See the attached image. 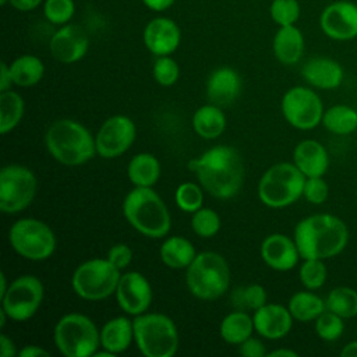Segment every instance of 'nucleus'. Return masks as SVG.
<instances>
[{
  "label": "nucleus",
  "mask_w": 357,
  "mask_h": 357,
  "mask_svg": "<svg viewBox=\"0 0 357 357\" xmlns=\"http://www.w3.org/2000/svg\"><path fill=\"white\" fill-rule=\"evenodd\" d=\"M202 188L220 199L234 197L244 181V165L237 149L229 145H216L201 156L188 162Z\"/></svg>",
  "instance_id": "f257e3e1"
},
{
  "label": "nucleus",
  "mask_w": 357,
  "mask_h": 357,
  "mask_svg": "<svg viewBox=\"0 0 357 357\" xmlns=\"http://www.w3.org/2000/svg\"><path fill=\"white\" fill-rule=\"evenodd\" d=\"M326 310L344 319L357 317V290L349 286L333 287L325 298Z\"/></svg>",
  "instance_id": "72a5a7b5"
},
{
  "label": "nucleus",
  "mask_w": 357,
  "mask_h": 357,
  "mask_svg": "<svg viewBox=\"0 0 357 357\" xmlns=\"http://www.w3.org/2000/svg\"><path fill=\"white\" fill-rule=\"evenodd\" d=\"M254 321L252 317H250L245 311H233L227 314L220 325H219V333L220 337L230 344H240L250 336H252Z\"/></svg>",
  "instance_id": "c756f323"
},
{
  "label": "nucleus",
  "mask_w": 357,
  "mask_h": 357,
  "mask_svg": "<svg viewBox=\"0 0 357 357\" xmlns=\"http://www.w3.org/2000/svg\"><path fill=\"white\" fill-rule=\"evenodd\" d=\"M134 342L146 357H172L178 349V331L162 312H144L132 319Z\"/></svg>",
  "instance_id": "423d86ee"
},
{
  "label": "nucleus",
  "mask_w": 357,
  "mask_h": 357,
  "mask_svg": "<svg viewBox=\"0 0 357 357\" xmlns=\"http://www.w3.org/2000/svg\"><path fill=\"white\" fill-rule=\"evenodd\" d=\"M266 298L268 297H266L265 287L258 283L237 289V291L233 294V300L236 301L237 305L245 307L252 311H255V310L261 308L264 304H266L268 303Z\"/></svg>",
  "instance_id": "79ce46f5"
},
{
  "label": "nucleus",
  "mask_w": 357,
  "mask_h": 357,
  "mask_svg": "<svg viewBox=\"0 0 357 357\" xmlns=\"http://www.w3.org/2000/svg\"><path fill=\"white\" fill-rule=\"evenodd\" d=\"M120 276L121 271L107 258H92L75 268L71 286L78 297L99 301L116 293Z\"/></svg>",
  "instance_id": "1a4fd4ad"
},
{
  "label": "nucleus",
  "mask_w": 357,
  "mask_h": 357,
  "mask_svg": "<svg viewBox=\"0 0 357 357\" xmlns=\"http://www.w3.org/2000/svg\"><path fill=\"white\" fill-rule=\"evenodd\" d=\"M269 14L279 26L296 25L301 14V7L298 0H272Z\"/></svg>",
  "instance_id": "58836bf2"
},
{
  "label": "nucleus",
  "mask_w": 357,
  "mask_h": 357,
  "mask_svg": "<svg viewBox=\"0 0 357 357\" xmlns=\"http://www.w3.org/2000/svg\"><path fill=\"white\" fill-rule=\"evenodd\" d=\"M10 284H7V278H6V273L1 272L0 273V298L4 296V293L7 291Z\"/></svg>",
  "instance_id": "5fc2aeb1"
},
{
  "label": "nucleus",
  "mask_w": 357,
  "mask_h": 357,
  "mask_svg": "<svg viewBox=\"0 0 357 357\" xmlns=\"http://www.w3.org/2000/svg\"><path fill=\"white\" fill-rule=\"evenodd\" d=\"M315 333L319 339L325 342L337 340L344 332V318L340 315L325 310L315 321H314Z\"/></svg>",
  "instance_id": "c9c22d12"
},
{
  "label": "nucleus",
  "mask_w": 357,
  "mask_h": 357,
  "mask_svg": "<svg viewBox=\"0 0 357 357\" xmlns=\"http://www.w3.org/2000/svg\"><path fill=\"white\" fill-rule=\"evenodd\" d=\"M146 49L155 56H170L181 42L180 26L167 17H156L151 20L142 33Z\"/></svg>",
  "instance_id": "a211bd4d"
},
{
  "label": "nucleus",
  "mask_w": 357,
  "mask_h": 357,
  "mask_svg": "<svg viewBox=\"0 0 357 357\" xmlns=\"http://www.w3.org/2000/svg\"><path fill=\"white\" fill-rule=\"evenodd\" d=\"M298 278L301 284L308 290L321 289L328 278V269L324 259L308 258L303 259V264L298 269Z\"/></svg>",
  "instance_id": "f704fd0d"
},
{
  "label": "nucleus",
  "mask_w": 357,
  "mask_h": 357,
  "mask_svg": "<svg viewBox=\"0 0 357 357\" xmlns=\"http://www.w3.org/2000/svg\"><path fill=\"white\" fill-rule=\"evenodd\" d=\"M319 28L325 36L337 42L357 38V4L350 0H336L324 7Z\"/></svg>",
  "instance_id": "2eb2a0df"
},
{
  "label": "nucleus",
  "mask_w": 357,
  "mask_h": 357,
  "mask_svg": "<svg viewBox=\"0 0 357 357\" xmlns=\"http://www.w3.org/2000/svg\"><path fill=\"white\" fill-rule=\"evenodd\" d=\"M269 357H297L298 354L291 349H276L268 353Z\"/></svg>",
  "instance_id": "864d4df0"
},
{
  "label": "nucleus",
  "mask_w": 357,
  "mask_h": 357,
  "mask_svg": "<svg viewBox=\"0 0 357 357\" xmlns=\"http://www.w3.org/2000/svg\"><path fill=\"white\" fill-rule=\"evenodd\" d=\"M89 49V39L86 33L77 25H61L50 38L49 50L54 60L73 64L79 61Z\"/></svg>",
  "instance_id": "f3484780"
},
{
  "label": "nucleus",
  "mask_w": 357,
  "mask_h": 357,
  "mask_svg": "<svg viewBox=\"0 0 357 357\" xmlns=\"http://www.w3.org/2000/svg\"><path fill=\"white\" fill-rule=\"evenodd\" d=\"M159 255L167 268L185 269L194 261L197 252L188 238L181 236H172L162 243Z\"/></svg>",
  "instance_id": "bb28decb"
},
{
  "label": "nucleus",
  "mask_w": 357,
  "mask_h": 357,
  "mask_svg": "<svg viewBox=\"0 0 357 357\" xmlns=\"http://www.w3.org/2000/svg\"><path fill=\"white\" fill-rule=\"evenodd\" d=\"M220 216L216 211L211 208H199L198 211L192 212L191 216V227L194 233L199 237L209 238L213 237L220 230Z\"/></svg>",
  "instance_id": "4c0bfd02"
},
{
  "label": "nucleus",
  "mask_w": 357,
  "mask_h": 357,
  "mask_svg": "<svg viewBox=\"0 0 357 357\" xmlns=\"http://www.w3.org/2000/svg\"><path fill=\"white\" fill-rule=\"evenodd\" d=\"M43 0H10V4L13 8L18 11H32L38 8Z\"/></svg>",
  "instance_id": "09e8293b"
},
{
  "label": "nucleus",
  "mask_w": 357,
  "mask_h": 357,
  "mask_svg": "<svg viewBox=\"0 0 357 357\" xmlns=\"http://www.w3.org/2000/svg\"><path fill=\"white\" fill-rule=\"evenodd\" d=\"M321 124L335 135H349L357 130V109L333 105L324 112Z\"/></svg>",
  "instance_id": "2f4dec72"
},
{
  "label": "nucleus",
  "mask_w": 357,
  "mask_h": 357,
  "mask_svg": "<svg viewBox=\"0 0 357 357\" xmlns=\"http://www.w3.org/2000/svg\"><path fill=\"white\" fill-rule=\"evenodd\" d=\"M53 340L66 357H91L100 347V331L89 317L70 312L57 321Z\"/></svg>",
  "instance_id": "0eeeda50"
},
{
  "label": "nucleus",
  "mask_w": 357,
  "mask_h": 357,
  "mask_svg": "<svg viewBox=\"0 0 357 357\" xmlns=\"http://www.w3.org/2000/svg\"><path fill=\"white\" fill-rule=\"evenodd\" d=\"M241 91V78L231 67L213 70L206 79V96L218 106L231 105Z\"/></svg>",
  "instance_id": "4be33fe9"
},
{
  "label": "nucleus",
  "mask_w": 357,
  "mask_h": 357,
  "mask_svg": "<svg viewBox=\"0 0 357 357\" xmlns=\"http://www.w3.org/2000/svg\"><path fill=\"white\" fill-rule=\"evenodd\" d=\"M192 128L205 139L220 137L226 128V116L222 107L213 103L198 107L192 116Z\"/></svg>",
  "instance_id": "a878e982"
},
{
  "label": "nucleus",
  "mask_w": 357,
  "mask_h": 357,
  "mask_svg": "<svg viewBox=\"0 0 357 357\" xmlns=\"http://www.w3.org/2000/svg\"><path fill=\"white\" fill-rule=\"evenodd\" d=\"M7 3H10V0H0V4H1V6H6Z\"/></svg>",
  "instance_id": "6e6d98bb"
},
{
  "label": "nucleus",
  "mask_w": 357,
  "mask_h": 357,
  "mask_svg": "<svg viewBox=\"0 0 357 357\" xmlns=\"http://www.w3.org/2000/svg\"><path fill=\"white\" fill-rule=\"evenodd\" d=\"M114 294L119 307L134 317L146 312L153 297L149 280L135 271L121 273Z\"/></svg>",
  "instance_id": "dca6fc26"
},
{
  "label": "nucleus",
  "mask_w": 357,
  "mask_h": 357,
  "mask_svg": "<svg viewBox=\"0 0 357 357\" xmlns=\"http://www.w3.org/2000/svg\"><path fill=\"white\" fill-rule=\"evenodd\" d=\"M287 308L296 321L310 322L315 321L326 310V305L322 297L315 294L312 290L307 289L296 291L290 297Z\"/></svg>",
  "instance_id": "c85d7f7f"
},
{
  "label": "nucleus",
  "mask_w": 357,
  "mask_h": 357,
  "mask_svg": "<svg viewBox=\"0 0 357 357\" xmlns=\"http://www.w3.org/2000/svg\"><path fill=\"white\" fill-rule=\"evenodd\" d=\"M342 357H357V340H351L340 350Z\"/></svg>",
  "instance_id": "603ef678"
},
{
  "label": "nucleus",
  "mask_w": 357,
  "mask_h": 357,
  "mask_svg": "<svg viewBox=\"0 0 357 357\" xmlns=\"http://www.w3.org/2000/svg\"><path fill=\"white\" fill-rule=\"evenodd\" d=\"M174 1L176 0H142L144 6L146 8H149L151 11H156V13L166 11L167 8H170L174 4Z\"/></svg>",
  "instance_id": "8fccbe9b"
},
{
  "label": "nucleus",
  "mask_w": 357,
  "mask_h": 357,
  "mask_svg": "<svg viewBox=\"0 0 357 357\" xmlns=\"http://www.w3.org/2000/svg\"><path fill=\"white\" fill-rule=\"evenodd\" d=\"M356 197H357V185H356Z\"/></svg>",
  "instance_id": "4d7b16f0"
},
{
  "label": "nucleus",
  "mask_w": 357,
  "mask_h": 357,
  "mask_svg": "<svg viewBox=\"0 0 357 357\" xmlns=\"http://www.w3.org/2000/svg\"><path fill=\"white\" fill-rule=\"evenodd\" d=\"M45 142L49 153L60 163L78 166L91 160L96 153L95 138L77 120L60 119L50 124Z\"/></svg>",
  "instance_id": "20e7f679"
},
{
  "label": "nucleus",
  "mask_w": 357,
  "mask_h": 357,
  "mask_svg": "<svg viewBox=\"0 0 357 357\" xmlns=\"http://www.w3.org/2000/svg\"><path fill=\"white\" fill-rule=\"evenodd\" d=\"M254 328L258 335L269 340L284 337L291 326L294 318L287 307L275 303H266L252 314Z\"/></svg>",
  "instance_id": "aec40b11"
},
{
  "label": "nucleus",
  "mask_w": 357,
  "mask_h": 357,
  "mask_svg": "<svg viewBox=\"0 0 357 357\" xmlns=\"http://www.w3.org/2000/svg\"><path fill=\"white\" fill-rule=\"evenodd\" d=\"M134 340V325L127 317H116L103 324L100 329V347L110 353L126 351Z\"/></svg>",
  "instance_id": "393cba45"
},
{
  "label": "nucleus",
  "mask_w": 357,
  "mask_h": 357,
  "mask_svg": "<svg viewBox=\"0 0 357 357\" xmlns=\"http://www.w3.org/2000/svg\"><path fill=\"white\" fill-rule=\"evenodd\" d=\"M305 176L291 162L272 165L259 178L258 197L269 208H286L303 197Z\"/></svg>",
  "instance_id": "6e6552de"
},
{
  "label": "nucleus",
  "mask_w": 357,
  "mask_h": 357,
  "mask_svg": "<svg viewBox=\"0 0 357 357\" xmlns=\"http://www.w3.org/2000/svg\"><path fill=\"white\" fill-rule=\"evenodd\" d=\"M303 197L312 205L324 204L329 197V185L324 180V176L305 177Z\"/></svg>",
  "instance_id": "37998d69"
},
{
  "label": "nucleus",
  "mask_w": 357,
  "mask_h": 357,
  "mask_svg": "<svg viewBox=\"0 0 357 357\" xmlns=\"http://www.w3.org/2000/svg\"><path fill=\"white\" fill-rule=\"evenodd\" d=\"M123 215L138 233L149 238L165 237L172 226L169 209L152 187H134L123 201Z\"/></svg>",
  "instance_id": "7ed1b4c3"
},
{
  "label": "nucleus",
  "mask_w": 357,
  "mask_h": 357,
  "mask_svg": "<svg viewBox=\"0 0 357 357\" xmlns=\"http://www.w3.org/2000/svg\"><path fill=\"white\" fill-rule=\"evenodd\" d=\"M74 0H45L43 14L54 25H66L74 17Z\"/></svg>",
  "instance_id": "ea45409f"
},
{
  "label": "nucleus",
  "mask_w": 357,
  "mask_h": 357,
  "mask_svg": "<svg viewBox=\"0 0 357 357\" xmlns=\"http://www.w3.org/2000/svg\"><path fill=\"white\" fill-rule=\"evenodd\" d=\"M43 296L45 289L40 279L33 275H22L10 283L1 297V308L10 319L22 322L36 314Z\"/></svg>",
  "instance_id": "ddd939ff"
},
{
  "label": "nucleus",
  "mask_w": 357,
  "mask_h": 357,
  "mask_svg": "<svg viewBox=\"0 0 357 357\" xmlns=\"http://www.w3.org/2000/svg\"><path fill=\"white\" fill-rule=\"evenodd\" d=\"M13 250L25 259L45 261L56 250V234L47 223L35 218L18 219L8 230Z\"/></svg>",
  "instance_id": "9d476101"
},
{
  "label": "nucleus",
  "mask_w": 357,
  "mask_h": 357,
  "mask_svg": "<svg viewBox=\"0 0 357 357\" xmlns=\"http://www.w3.org/2000/svg\"><path fill=\"white\" fill-rule=\"evenodd\" d=\"M153 79L162 86H172L180 77V67L170 56H158L152 67Z\"/></svg>",
  "instance_id": "a19ab883"
},
{
  "label": "nucleus",
  "mask_w": 357,
  "mask_h": 357,
  "mask_svg": "<svg viewBox=\"0 0 357 357\" xmlns=\"http://www.w3.org/2000/svg\"><path fill=\"white\" fill-rule=\"evenodd\" d=\"M18 356L20 357H36V356H50V353L40 346L28 344L18 351Z\"/></svg>",
  "instance_id": "3c124183"
},
{
  "label": "nucleus",
  "mask_w": 357,
  "mask_h": 357,
  "mask_svg": "<svg viewBox=\"0 0 357 357\" xmlns=\"http://www.w3.org/2000/svg\"><path fill=\"white\" fill-rule=\"evenodd\" d=\"M132 255L134 254H132V250L130 245H127L124 243H117L109 248L106 258L114 266H117L120 271H123L124 268H127L131 264Z\"/></svg>",
  "instance_id": "c03bdc74"
},
{
  "label": "nucleus",
  "mask_w": 357,
  "mask_h": 357,
  "mask_svg": "<svg viewBox=\"0 0 357 357\" xmlns=\"http://www.w3.org/2000/svg\"><path fill=\"white\" fill-rule=\"evenodd\" d=\"M342 66L325 56H315L308 59L301 67V77L307 84L318 89H335L343 81Z\"/></svg>",
  "instance_id": "412c9836"
},
{
  "label": "nucleus",
  "mask_w": 357,
  "mask_h": 357,
  "mask_svg": "<svg viewBox=\"0 0 357 357\" xmlns=\"http://www.w3.org/2000/svg\"><path fill=\"white\" fill-rule=\"evenodd\" d=\"M25 103L15 91L0 92V132L7 134L14 130L24 117Z\"/></svg>",
  "instance_id": "473e14b6"
},
{
  "label": "nucleus",
  "mask_w": 357,
  "mask_h": 357,
  "mask_svg": "<svg viewBox=\"0 0 357 357\" xmlns=\"http://www.w3.org/2000/svg\"><path fill=\"white\" fill-rule=\"evenodd\" d=\"M304 35L296 25L279 26L273 36L272 50L282 64L291 66L298 63L304 54Z\"/></svg>",
  "instance_id": "b1692460"
},
{
  "label": "nucleus",
  "mask_w": 357,
  "mask_h": 357,
  "mask_svg": "<svg viewBox=\"0 0 357 357\" xmlns=\"http://www.w3.org/2000/svg\"><path fill=\"white\" fill-rule=\"evenodd\" d=\"M13 85V78H11V71L10 66H7L4 61L0 64V92L8 91Z\"/></svg>",
  "instance_id": "de8ad7c7"
},
{
  "label": "nucleus",
  "mask_w": 357,
  "mask_h": 357,
  "mask_svg": "<svg viewBox=\"0 0 357 357\" xmlns=\"http://www.w3.org/2000/svg\"><path fill=\"white\" fill-rule=\"evenodd\" d=\"M261 258L273 271H291L301 258L294 238L282 233H272L261 243Z\"/></svg>",
  "instance_id": "6ab92c4d"
},
{
  "label": "nucleus",
  "mask_w": 357,
  "mask_h": 357,
  "mask_svg": "<svg viewBox=\"0 0 357 357\" xmlns=\"http://www.w3.org/2000/svg\"><path fill=\"white\" fill-rule=\"evenodd\" d=\"M134 121L123 114H114L103 121L95 135L96 153L105 159H113L127 152L135 141Z\"/></svg>",
  "instance_id": "4468645a"
},
{
  "label": "nucleus",
  "mask_w": 357,
  "mask_h": 357,
  "mask_svg": "<svg viewBox=\"0 0 357 357\" xmlns=\"http://www.w3.org/2000/svg\"><path fill=\"white\" fill-rule=\"evenodd\" d=\"M238 353L244 357H264L268 354L264 343L252 336L238 344Z\"/></svg>",
  "instance_id": "a18cd8bd"
},
{
  "label": "nucleus",
  "mask_w": 357,
  "mask_h": 357,
  "mask_svg": "<svg viewBox=\"0 0 357 357\" xmlns=\"http://www.w3.org/2000/svg\"><path fill=\"white\" fill-rule=\"evenodd\" d=\"M201 184H195L191 181L181 183L174 192L176 205L184 212H195L202 208L204 202V191Z\"/></svg>",
  "instance_id": "e433bc0d"
},
{
  "label": "nucleus",
  "mask_w": 357,
  "mask_h": 357,
  "mask_svg": "<svg viewBox=\"0 0 357 357\" xmlns=\"http://www.w3.org/2000/svg\"><path fill=\"white\" fill-rule=\"evenodd\" d=\"M293 238L303 259H329L340 254L349 243L346 223L332 213L303 218L294 227Z\"/></svg>",
  "instance_id": "f03ea898"
},
{
  "label": "nucleus",
  "mask_w": 357,
  "mask_h": 357,
  "mask_svg": "<svg viewBox=\"0 0 357 357\" xmlns=\"http://www.w3.org/2000/svg\"><path fill=\"white\" fill-rule=\"evenodd\" d=\"M185 284L190 293L199 300L219 298L230 284V268L226 258L215 251L198 252L185 268Z\"/></svg>",
  "instance_id": "39448f33"
},
{
  "label": "nucleus",
  "mask_w": 357,
  "mask_h": 357,
  "mask_svg": "<svg viewBox=\"0 0 357 357\" xmlns=\"http://www.w3.org/2000/svg\"><path fill=\"white\" fill-rule=\"evenodd\" d=\"M284 120L297 130H312L322 123L324 105L319 95L308 86L287 89L280 102Z\"/></svg>",
  "instance_id": "f8f14e48"
},
{
  "label": "nucleus",
  "mask_w": 357,
  "mask_h": 357,
  "mask_svg": "<svg viewBox=\"0 0 357 357\" xmlns=\"http://www.w3.org/2000/svg\"><path fill=\"white\" fill-rule=\"evenodd\" d=\"M13 84L17 86H33L45 75L43 61L33 54H22L10 64Z\"/></svg>",
  "instance_id": "7c9ffc66"
},
{
  "label": "nucleus",
  "mask_w": 357,
  "mask_h": 357,
  "mask_svg": "<svg viewBox=\"0 0 357 357\" xmlns=\"http://www.w3.org/2000/svg\"><path fill=\"white\" fill-rule=\"evenodd\" d=\"M36 177L22 165H7L0 172V209L4 213L24 211L35 198Z\"/></svg>",
  "instance_id": "9b49d317"
},
{
  "label": "nucleus",
  "mask_w": 357,
  "mask_h": 357,
  "mask_svg": "<svg viewBox=\"0 0 357 357\" xmlns=\"http://www.w3.org/2000/svg\"><path fill=\"white\" fill-rule=\"evenodd\" d=\"M0 356H1V357L18 356V351H17V349H15L14 342H13L6 333H1V335H0Z\"/></svg>",
  "instance_id": "49530a36"
},
{
  "label": "nucleus",
  "mask_w": 357,
  "mask_h": 357,
  "mask_svg": "<svg viewBox=\"0 0 357 357\" xmlns=\"http://www.w3.org/2000/svg\"><path fill=\"white\" fill-rule=\"evenodd\" d=\"M127 176L134 187H152L160 177V163L152 153H137L128 162Z\"/></svg>",
  "instance_id": "cd10ccee"
},
{
  "label": "nucleus",
  "mask_w": 357,
  "mask_h": 357,
  "mask_svg": "<svg viewBox=\"0 0 357 357\" xmlns=\"http://www.w3.org/2000/svg\"><path fill=\"white\" fill-rule=\"evenodd\" d=\"M293 163L305 177H318L328 172L329 155L319 141L303 139L293 151Z\"/></svg>",
  "instance_id": "5701e85b"
}]
</instances>
